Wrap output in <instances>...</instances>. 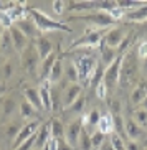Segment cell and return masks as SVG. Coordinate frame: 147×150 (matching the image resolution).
<instances>
[{
    "label": "cell",
    "mask_w": 147,
    "mask_h": 150,
    "mask_svg": "<svg viewBox=\"0 0 147 150\" xmlns=\"http://www.w3.org/2000/svg\"><path fill=\"white\" fill-rule=\"evenodd\" d=\"M68 12H91L96 8V2H68Z\"/></svg>",
    "instance_id": "cell-25"
},
{
    "label": "cell",
    "mask_w": 147,
    "mask_h": 150,
    "mask_svg": "<svg viewBox=\"0 0 147 150\" xmlns=\"http://www.w3.org/2000/svg\"><path fill=\"white\" fill-rule=\"evenodd\" d=\"M111 145H112V149L114 150H126V140L124 139H121L117 134H114L112 132L111 134Z\"/></svg>",
    "instance_id": "cell-38"
},
{
    "label": "cell",
    "mask_w": 147,
    "mask_h": 150,
    "mask_svg": "<svg viewBox=\"0 0 147 150\" xmlns=\"http://www.w3.org/2000/svg\"><path fill=\"white\" fill-rule=\"evenodd\" d=\"M124 15H126V12L122 8H119V7H116V8H112L111 12H109V17H111L116 23L119 22V20H122V18H124Z\"/></svg>",
    "instance_id": "cell-42"
},
{
    "label": "cell",
    "mask_w": 147,
    "mask_h": 150,
    "mask_svg": "<svg viewBox=\"0 0 147 150\" xmlns=\"http://www.w3.org/2000/svg\"><path fill=\"white\" fill-rule=\"evenodd\" d=\"M35 139H36V134H35V135H31L28 140L23 142L17 150H33V147H35Z\"/></svg>",
    "instance_id": "cell-45"
},
{
    "label": "cell",
    "mask_w": 147,
    "mask_h": 150,
    "mask_svg": "<svg viewBox=\"0 0 147 150\" xmlns=\"http://www.w3.org/2000/svg\"><path fill=\"white\" fill-rule=\"evenodd\" d=\"M13 25H15V27H17L20 31H22L23 35L27 36L28 40H30V38H33V36L36 35V30H38V28H36V25H35V22L31 20L30 15H28V17H23L22 20L15 22Z\"/></svg>",
    "instance_id": "cell-15"
},
{
    "label": "cell",
    "mask_w": 147,
    "mask_h": 150,
    "mask_svg": "<svg viewBox=\"0 0 147 150\" xmlns=\"http://www.w3.org/2000/svg\"><path fill=\"white\" fill-rule=\"evenodd\" d=\"M18 112H20L22 119H31L36 110L28 104V101H22V104H18Z\"/></svg>",
    "instance_id": "cell-33"
},
{
    "label": "cell",
    "mask_w": 147,
    "mask_h": 150,
    "mask_svg": "<svg viewBox=\"0 0 147 150\" xmlns=\"http://www.w3.org/2000/svg\"><path fill=\"white\" fill-rule=\"evenodd\" d=\"M41 127V122L40 120H31V122L25 124L22 129H20V132L17 134V137L13 139V144H12V149L17 150L18 147L22 145L25 140H28L31 135H35L36 132H38V129Z\"/></svg>",
    "instance_id": "cell-8"
},
{
    "label": "cell",
    "mask_w": 147,
    "mask_h": 150,
    "mask_svg": "<svg viewBox=\"0 0 147 150\" xmlns=\"http://www.w3.org/2000/svg\"><path fill=\"white\" fill-rule=\"evenodd\" d=\"M141 107H142L144 110H147V97H146V99H144V102H142V104H141Z\"/></svg>",
    "instance_id": "cell-55"
},
{
    "label": "cell",
    "mask_w": 147,
    "mask_h": 150,
    "mask_svg": "<svg viewBox=\"0 0 147 150\" xmlns=\"http://www.w3.org/2000/svg\"><path fill=\"white\" fill-rule=\"evenodd\" d=\"M147 97V84L146 83H137L131 91V104L132 106H141L144 99Z\"/></svg>",
    "instance_id": "cell-19"
},
{
    "label": "cell",
    "mask_w": 147,
    "mask_h": 150,
    "mask_svg": "<svg viewBox=\"0 0 147 150\" xmlns=\"http://www.w3.org/2000/svg\"><path fill=\"white\" fill-rule=\"evenodd\" d=\"M124 38H126L124 28L114 27V28H111V30L104 35L103 41H104V45H106V46H109V48H112V50H116V51H117L119 45L122 43V40H124Z\"/></svg>",
    "instance_id": "cell-11"
},
{
    "label": "cell",
    "mask_w": 147,
    "mask_h": 150,
    "mask_svg": "<svg viewBox=\"0 0 147 150\" xmlns=\"http://www.w3.org/2000/svg\"><path fill=\"white\" fill-rule=\"evenodd\" d=\"M60 150H73V149L68 145L66 142H65V139H63V140H60Z\"/></svg>",
    "instance_id": "cell-51"
},
{
    "label": "cell",
    "mask_w": 147,
    "mask_h": 150,
    "mask_svg": "<svg viewBox=\"0 0 147 150\" xmlns=\"http://www.w3.org/2000/svg\"><path fill=\"white\" fill-rule=\"evenodd\" d=\"M104 71H106V66H103L101 63H98V66H96V69H94V74H93V78L89 79V86L91 88H96L101 81H103V78H104Z\"/></svg>",
    "instance_id": "cell-31"
},
{
    "label": "cell",
    "mask_w": 147,
    "mask_h": 150,
    "mask_svg": "<svg viewBox=\"0 0 147 150\" xmlns=\"http://www.w3.org/2000/svg\"><path fill=\"white\" fill-rule=\"evenodd\" d=\"M5 94H7V86L4 83H0V97L5 96Z\"/></svg>",
    "instance_id": "cell-53"
},
{
    "label": "cell",
    "mask_w": 147,
    "mask_h": 150,
    "mask_svg": "<svg viewBox=\"0 0 147 150\" xmlns=\"http://www.w3.org/2000/svg\"><path fill=\"white\" fill-rule=\"evenodd\" d=\"M43 149H46V150H60V140L51 137V139L48 140V144H46Z\"/></svg>",
    "instance_id": "cell-48"
},
{
    "label": "cell",
    "mask_w": 147,
    "mask_h": 150,
    "mask_svg": "<svg viewBox=\"0 0 147 150\" xmlns=\"http://www.w3.org/2000/svg\"><path fill=\"white\" fill-rule=\"evenodd\" d=\"M63 78H66L70 84H76L80 81L78 69H76L75 63H66V64H65V68H63Z\"/></svg>",
    "instance_id": "cell-27"
},
{
    "label": "cell",
    "mask_w": 147,
    "mask_h": 150,
    "mask_svg": "<svg viewBox=\"0 0 147 150\" xmlns=\"http://www.w3.org/2000/svg\"><path fill=\"white\" fill-rule=\"evenodd\" d=\"M13 50V41H12V36H10V28L9 30H4L2 33V38H0V51L2 53H10Z\"/></svg>",
    "instance_id": "cell-29"
},
{
    "label": "cell",
    "mask_w": 147,
    "mask_h": 150,
    "mask_svg": "<svg viewBox=\"0 0 147 150\" xmlns=\"http://www.w3.org/2000/svg\"><path fill=\"white\" fill-rule=\"evenodd\" d=\"M81 132H83V120L81 119L71 120V122L65 127V142H66L71 149H75V147L78 145V142H80Z\"/></svg>",
    "instance_id": "cell-9"
},
{
    "label": "cell",
    "mask_w": 147,
    "mask_h": 150,
    "mask_svg": "<svg viewBox=\"0 0 147 150\" xmlns=\"http://www.w3.org/2000/svg\"><path fill=\"white\" fill-rule=\"evenodd\" d=\"M78 147L80 150H93V144H91V135H88L85 129L80 135V142H78Z\"/></svg>",
    "instance_id": "cell-36"
},
{
    "label": "cell",
    "mask_w": 147,
    "mask_h": 150,
    "mask_svg": "<svg viewBox=\"0 0 147 150\" xmlns=\"http://www.w3.org/2000/svg\"><path fill=\"white\" fill-rule=\"evenodd\" d=\"M85 106H86V97L81 96L80 99L73 102L68 109H65V112H68V114H81V112L85 110Z\"/></svg>",
    "instance_id": "cell-32"
},
{
    "label": "cell",
    "mask_w": 147,
    "mask_h": 150,
    "mask_svg": "<svg viewBox=\"0 0 147 150\" xmlns=\"http://www.w3.org/2000/svg\"><path fill=\"white\" fill-rule=\"evenodd\" d=\"M10 36H12V41H13V51H17V53L25 51V48L30 45V43H28V38L23 35V33L18 30L15 25L10 27Z\"/></svg>",
    "instance_id": "cell-12"
},
{
    "label": "cell",
    "mask_w": 147,
    "mask_h": 150,
    "mask_svg": "<svg viewBox=\"0 0 147 150\" xmlns=\"http://www.w3.org/2000/svg\"><path fill=\"white\" fill-rule=\"evenodd\" d=\"M98 127V130L101 134H104V135H107V134H112L114 132V124H112V115L111 114H104L101 115V119H99V124L96 125Z\"/></svg>",
    "instance_id": "cell-26"
},
{
    "label": "cell",
    "mask_w": 147,
    "mask_h": 150,
    "mask_svg": "<svg viewBox=\"0 0 147 150\" xmlns=\"http://www.w3.org/2000/svg\"><path fill=\"white\" fill-rule=\"evenodd\" d=\"M121 63H122V54H119V56L114 59V61L109 64V66L106 68V71H104V78H103V83L106 84L107 91H111V89H114L117 86V83H119V73H121Z\"/></svg>",
    "instance_id": "cell-7"
},
{
    "label": "cell",
    "mask_w": 147,
    "mask_h": 150,
    "mask_svg": "<svg viewBox=\"0 0 147 150\" xmlns=\"http://www.w3.org/2000/svg\"><path fill=\"white\" fill-rule=\"evenodd\" d=\"M132 119L137 125H141L142 129H147V110H144L142 107H139V109L134 112Z\"/></svg>",
    "instance_id": "cell-34"
},
{
    "label": "cell",
    "mask_w": 147,
    "mask_h": 150,
    "mask_svg": "<svg viewBox=\"0 0 147 150\" xmlns=\"http://www.w3.org/2000/svg\"><path fill=\"white\" fill-rule=\"evenodd\" d=\"M124 130H126V137H127L129 140H137L139 142V139L144 137V129L134 122L132 117L124 119Z\"/></svg>",
    "instance_id": "cell-14"
},
{
    "label": "cell",
    "mask_w": 147,
    "mask_h": 150,
    "mask_svg": "<svg viewBox=\"0 0 147 150\" xmlns=\"http://www.w3.org/2000/svg\"><path fill=\"white\" fill-rule=\"evenodd\" d=\"M20 129H22V127H20L18 124H9V125H7V132H5V134H7V137H13V139H15L17 134L20 132Z\"/></svg>",
    "instance_id": "cell-46"
},
{
    "label": "cell",
    "mask_w": 147,
    "mask_h": 150,
    "mask_svg": "<svg viewBox=\"0 0 147 150\" xmlns=\"http://www.w3.org/2000/svg\"><path fill=\"white\" fill-rule=\"evenodd\" d=\"M98 150H114V149H112L111 142H104V144H103V145H101V147H99Z\"/></svg>",
    "instance_id": "cell-52"
},
{
    "label": "cell",
    "mask_w": 147,
    "mask_h": 150,
    "mask_svg": "<svg viewBox=\"0 0 147 150\" xmlns=\"http://www.w3.org/2000/svg\"><path fill=\"white\" fill-rule=\"evenodd\" d=\"M50 89H51V84H50V81H43V83H41V86L38 88L40 99H41V106H43V110H45V112H50V110H53Z\"/></svg>",
    "instance_id": "cell-17"
},
{
    "label": "cell",
    "mask_w": 147,
    "mask_h": 150,
    "mask_svg": "<svg viewBox=\"0 0 147 150\" xmlns=\"http://www.w3.org/2000/svg\"><path fill=\"white\" fill-rule=\"evenodd\" d=\"M40 56H38V51H36L35 45H28L25 51L20 53V63H22V68L27 71L28 74H36L38 73V68H40Z\"/></svg>",
    "instance_id": "cell-6"
},
{
    "label": "cell",
    "mask_w": 147,
    "mask_h": 150,
    "mask_svg": "<svg viewBox=\"0 0 147 150\" xmlns=\"http://www.w3.org/2000/svg\"><path fill=\"white\" fill-rule=\"evenodd\" d=\"M25 101H28V104H30L36 112H43L40 93H38V89L36 88H27L25 89Z\"/></svg>",
    "instance_id": "cell-20"
},
{
    "label": "cell",
    "mask_w": 147,
    "mask_h": 150,
    "mask_svg": "<svg viewBox=\"0 0 147 150\" xmlns=\"http://www.w3.org/2000/svg\"><path fill=\"white\" fill-rule=\"evenodd\" d=\"M75 66H76V69H78L80 81L89 84V79L93 78L94 69L98 66V61H96V58L91 56V54H83V56L75 59Z\"/></svg>",
    "instance_id": "cell-5"
},
{
    "label": "cell",
    "mask_w": 147,
    "mask_h": 150,
    "mask_svg": "<svg viewBox=\"0 0 147 150\" xmlns=\"http://www.w3.org/2000/svg\"><path fill=\"white\" fill-rule=\"evenodd\" d=\"M50 130H51V137L53 139H58V140L65 139V127H63V124L58 119H53L50 122Z\"/></svg>",
    "instance_id": "cell-30"
},
{
    "label": "cell",
    "mask_w": 147,
    "mask_h": 150,
    "mask_svg": "<svg viewBox=\"0 0 147 150\" xmlns=\"http://www.w3.org/2000/svg\"><path fill=\"white\" fill-rule=\"evenodd\" d=\"M60 58L58 51H53L51 54H48V56L45 58V59H41L40 61V68H38V76H40L41 81H46L48 79V74L50 71H51V68H53V64L56 63V59Z\"/></svg>",
    "instance_id": "cell-13"
},
{
    "label": "cell",
    "mask_w": 147,
    "mask_h": 150,
    "mask_svg": "<svg viewBox=\"0 0 147 150\" xmlns=\"http://www.w3.org/2000/svg\"><path fill=\"white\" fill-rule=\"evenodd\" d=\"M17 106L18 104H17L13 96L5 97V101L2 102V117H0V119H9V117H12L15 109H17Z\"/></svg>",
    "instance_id": "cell-24"
},
{
    "label": "cell",
    "mask_w": 147,
    "mask_h": 150,
    "mask_svg": "<svg viewBox=\"0 0 147 150\" xmlns=\"http://www.w3.org/2000/svg\"><path fill=\"white\" fill-rule=\"evenodd\" d=\"M28 15L31 17V20L35 22L36 28L40 31H66V33H71L73 28L68 27L66 23L56 22L53 18L46 17V15L38 8H28Z\"/></svg>",
    "instance_id": "cell-2"
},
{
    "label": "cell",
    "mask_w": 147,
    "mask_h": 150,
    "mask_svg": "<svg viewBox=\"0 0 147 150\" xmlns=\"http://www.w3.org/2000/svg\"><path fill=\"white\" fill-rule=\"evenodd\" d=\"M63 68H65V63H63V58L60 56L56 59V63L53 64V68H51V71H50V74H48V79H46V81H50L51 86L56 84L63 78Z\"/></svg>",
    "instance_id": "cell-22"
},
{
    "label": "cell",
    "mask_w": 147,
    "mask_h": 150,
    "mask_svg": "<svg viewBox=\"0 0 147 150\" xmlns=\"http://www.w3.org/2000/svg\"><path fill=\"white\" fill-rule=\"evenodd\" d=\"M0 117H2V102H0Z\"/></svg>",
    "instance_id": "cell-58"
},
{
    "label": "cell",
    "mask_w": 147,
    "mask_h": 150,
    "mask_svg": "<svg viewBox=\"0 0 147 150\" xmlns=\"http://www.w3.org/2000/svg\"><path fill=\"white\" fill-rule=\"evenodd\" d=\"M104 142H106V135H104V134H101L99 130H96V132L91 135V144H93V149H99Z\"/></svg>",
    "instance_id": "cell-40"
},
{
    "label": "cell",
    "mask_w": 147,
    "mask_h": 150,
    "mask_svg": "<svg viewBox=\"0 0 147 150\" xmlns=\"http://www.w3.org/2000/svg\"><path fill=\"white\" fill-rule=\"evenodd\" d=\"M111 110H112V114H111V115L121 114V102L117 101V99H114V101L111 102Z\"/></svg>",
    "instance_id": "cell-50"
},
{
    "label": "cell",
    "mask_w": 147,
    "mask_h": 150,
    "mask_svg": "<svg viewBox=\"0 0 147 150\" xmlns=\"http://www.w3.org/2000/svg\"><path fill=\"white\" fill-rule=\"evenodd\" d=\"M126 150H142V147H141V144H139L137 140H126Z\"/></svg>",
    "instance_id": "cell-49"
},
{
    "label": "cell",
    "mask_w": 147,
    "mask_h": 150,
    "mask_svg": "<svg viewBox=\"0 0 147 150\" xmlns=\"http://www.w3.org/2000/svg\"><path fill=\"white\" fill-rule=\"evenodd\" d=\"M73 20H81V22L91 23V27L99 28V30H106L111 25H114V20L109 17V13H104V12H93V13H85V15H73L70 17V22Z\"/></svg>",
    "instance_id": "cell-4"
},
{
    "label": "cell",
    "mask_w": 147,
    "mask_h": 150,
    "mask_svg": "<svg viewBox=\"0 0 147 150\" xmlns=\"http://www.w3.org/2000/svg\"><path fill=\"white\" fill-rule=\"evenodd\" d=\"M66 4L68 2H61V0H56V2H53V10L56 15H63L65 13V10H66Z\"/></svg>",
    "instance_id": "cell-43"
},
{
    "label": "cell",
    "mask_w": 147,
    "mask_h": 150,
    "mask_svg": "<svg viewBox=\"0 0 147 150\" xmlns=\"http://www.w3.org/2000/svg\"><path fill=\"white\" fill-rule=\"evenodd\" d=\"M137 58L139 59H142V61L147 58V40L139 43V46H137Z\"/></svg>",
    "instance_id": "cell-44"
},
{
    "label": "cell",
    "mask_w": 147,
    "mask_h": 150,
    "mask_svg": "<svg viewBox=\"0 0 147 150\" xmlns=\"http://www.w3.org/2000/svg\"><path fill=\"white\" fill-rule=\"evenodd\" d=\"M35 150H36V149H35Z\"/></svg>",
    "instance_id": "cell-59"
},
{
    "label": "cell",
    "mask_w": 147,
    "mask_h": 150,
    "mask_svg": "<svg viewBox=\"0 0 147 150\" xmlns=\"http://www.w3.org/2000/svg\"><path fill=\"white\" fill-rule=\"evenodd\" d=\"M50 94H51V106H53V110H60V109H61V99H60L58 89L51 86V89H50Z\"/></svg>",
    "instance_id": "cell-39"
},
{
    "label": "cell",
    "mask_w": 147,
    "mask_h": 150,
    "mask_svg": "<svg viewBox=\"0 0 147 150\" xmlns=\"http://www.w3.org/2000/svg\"><path fill=\"white\" fill-rule=\"evenodd\" d=\"M0 25L4 27V30H9V28L13 25V22L10 20V17L7 13H0Z\"/></svg>",
    "instance_id": "cell-47"
},
{
    "label": "cell",
    "mask_w": 147,
    "mask_h": 150,
    "mask_svg": "<svg viewBox=\"0 0 147 150\" xmlns=\"http://www.w3.org/2000/svg\"><path fill=\"white\" fill-rule=\"evenodd\" d=\"M2 33H4V27L0 25V38H2Z\"/></svg>",
    "instance_id": "cell-57"
},
{
    "label": "cell",
    "mask_w": 147,
    "mask_h": 150,
    "mask_svg": "<svg viewBox=\"0 0 147 150\" xmlns=\"http://www.w3.org/2000/svg\"><path fill=\"white\" fill-rule=\"evenodd\" d=\"M35 48H36V51H38V56H40V59H45L48 54H51V53L55 51L51 40H50V38H46V36H43V35L36 36Z\"/></svg>",
    "instance_id": "cell-16"
},
{
    "label": "cell",
    "mask_w": 147,
    "mask_h": 150,
    "mask_svg": "<svg viewBox=\"0 0 147 150\" xmlns=\"http://www.w3.org/2000/svg\"><path fill=\"white\" fill-rule=\"evenodd\" d=\"M141 147H146V149H147V139L144 140V144H141Z\"/></svg>",
    "instance_id": "cell-56"
},
{
    "label": "cell",
    "mask_w": 147,
    "mask_h": 150,
    "mask_svg": "<svg viewBox=\"0 0 147 150\" xmlns=\"http://www.w3.org/2000/svg\"><path fill=\"white\" fill-rule=\"evenodd\" d=\"M134 38H136V33H129V35L126 36L124 40H122V43L119 45V48H117V54L127 53L131 48V45H132V41H134Z\"/></svg>",
    "instance_id": "cell-37"
},
{
    "label": "cell",
    "mask_w": 147,
    "mask_h": 150,
    "mask_svg": "<svg viewBox=\"0 0 147 150\" xmlns=\"http://www.w3.org/2000/svg\"><path fill=\"white\" fill-rule=\"evenodd\" d=\"M104 30H99V28H94V27H88L85 30V33L75 40L71 45H70V51L71 50H80V48H94L98 46L104 38Z\"/></svg>",
    "instance_id": "cell-3"
},
{
    "label": "cell",
    "mask_w": 147,
    "mask_h": 150,
    "mask_svg": "<svg viewBox=\"0 0 147 150\" xmlns=\"http://www.w3.org/2000/svg\"><path fill=\"white\" fill-rule=\"evenodd\" d=\"M51 139V130H50V124L45 122L41 124V127L38 129V132H36V139H35V149L36 150H41L48 140Z\"/></svg>",
    "instance_id": "cell-18"
},
{
    "label": "cell",
    "mask_w": 147,
    "mask_h": 150,
    "mask_svg": "<svg viewBox=\"0 0 147 150\" xmlns=\"http://www.w3.org/2000/svg\"><path fill=\"white\" fill-rule=\"evenodd\" d=\"M139 58L137 53H131V50L127 53L122 54V63H121V73H119V86L121 88H129L132 84L137 83L139 76Z\"/></svg>",
    "instance_id": "cell-1"
},
{
    "label": "cell",
    "mask_w": 147,
    "mask_h": 150,
    "mask_svg": "<svg viewBox=\"0 0 147 150\" xmlns=\"http://www.w3.org/2000/svg\"><path fill=\"white\" fill-rule=\"evenodd\" d=\"M142 71H144V74L147 76V58L144 59V64H142Z\"/></svg>",
    "instance_id": "cell-54"
},
{
    "label": "cell",
    "mask_w": 147,
    "mask_h": 150,
    "mask_svg": "<svg viewBox=\"0 0 147 150\" xmlns=\"http://www.w3.org/2000/svg\"><path fill=\"white\" fill-rule=\"evenodd\" d=\"M15 73V64L13 61H10V59H7V61L4 63V64H0V81L5 84V81H9L12 76H13Z\"/></svg>",
    "instance_id": "cell-28"
},
{
    "label": "cell",
    "mask_w": 147,
    "mask_h": 150,
    "mask_svg": "<svg viewBox=\"0 0 147 150\" xmlns=\"http://www.w3.org/2000/svg\"><path fill=\"white\" fill-rule=\"evenodd\" d=\"M117 56H119V54H117L116 50H112V48H109V46H106V45H104V41H101V64H103V66L107 68Z\"/></svg>",
    "instance_id": "cell-23"
},
{
    "label": "cell",
    "mask_w": 147,
    "mask_h": 150,
    "mask_svg": "<svg viewBox=\"0 0 147 150\" xmlns=\"http://www.w3.org/2000/svg\"><path fill=\"white\" fill-rule=\"evenodd\" d=\"M83 96V88L81 84H68L66 89H65V96H63V101H61V109H68L75 101H78L80 97Z\"/></svg>",
    "instance_id": "cell-10"
},
{
    "label": "cell",
    "mask_w": 147,
    "mask_h": 150,
    "mask_svg": "<svg viewBox=\"0 0 147 150\" xmlns=\"http://www.w3.org/2000/svg\"><path fill=\"white\" fill-rule=\"evenodd\" d=\"M99 119H101L99 110H98V109H93L88 115H85L81 120H83V124H85V125H98V124H99Z\"/></svg>",
    "instance_id": "cell-35"
},
{
    "label": "cell",
    "mask_w": 147,
    "mask_h": 150,
    "mask_svg": "<svg viewBox=\"0 0 147 150\" xmlns=\"http://www.w3.org/2000/svg\"><path fill=\"white\" fill-rule=\"evenodd\" d=\"M126 20H129V22H136V23H142L147 20V4L142 5V7H139L136 10H131V12H126L124 15Z\"/></svg>",
    "instance_id": "cell-21"
},
{
    "label": "cell",
    "mask_w": 147,
    "mask_h": 150,
    "mask_svg": "<svg viewBox=\"0 0 147 150\" xmlns=\"http://www.w3.org/2000/svg\"><path fill=\"white\" fill-rule=\"evenodd\" d=\"M94 91H96V96H98L99 99H106V97H107V93H109V91H107V88H106V84H104L103 81H101V83H99L98 86L94 88Z\"/></svg>",
    "instance_id": "cell-41"
}]
</instances>
